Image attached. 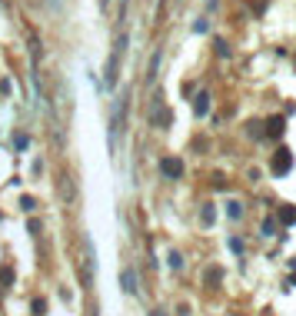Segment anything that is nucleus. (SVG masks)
Returning <instances> with one entry per match:
<instances>
[{"instance_id":"f03ea898","label":"nucleus","mask_w":296,"mask_h":316,"mask_svg":"<svg viewBox=\"0 0 296 316\" xmlns=\"http://www.w3.org/2000/svg\"><path fill=\"white\" fill-rule=\"evenodd\" d=\"M127 107H130V90H123L113 100V110H110V153L120 143V133H123V123H127Z\"/></svg>"},{"instance_id":"1a4fd4ad","label":"nucleus","mask_w":296,"mask_h":316,"mask_svg":"<svg viewBox=\"0 0 296 316\" xmlns=\"http://www.w3.org/2000/svg\"><path fill=\"white\" fill-rule=\"evenodd\" d=\"M279 223H283V226H293L296 223V206H290V203L279 206Z\"/></svg>"},{"instance_id":"dca6fc26","label":"nucleus","mask_w":296,"mask_h":316,"mask_svg":"<svg viewBox=\"0 0 296 316\" xmlns=\"http://www.w3.org/2000/svg\"><path fill=\"white\" fill-rule=\"evenodd\" d=\"M226 213H230V220H240V217H243V206L240 203H226Z\"/></svg>"},{"instance_id":"6ab92c4d","label":"nucleus","mask_w":296,"mask_h":316,"mask_svg":"<svg viewBox=\"0 0 296 316\" xmlns=\"http://www.w3.org/2000/svg\"><path fill=\"white\" fill-rule=\"evenodd\" d=\"M14 143H17V150H27V143H30V140H27V133H17V137H14Z\"/></svg>"},{"instance_id":"4be33fe9","label":"nucleus","mask_w":296,"mask_h":316,"mask_svg":"<svg viewBox=\"0 0 296 316\" xmlns=\"http://www.w3.org/2000/svg\"><path fill=\"white\" fill-rule=\"evenodd\" d=\"M250 137H253V140H259V137H263V130H259V123H250Z\"/></svg>"},{"instance_id":"6e6552de","label":"nucleus","mask_w":296,"mask_h":316,"mask_svg":"<svg viewBox=\"0 0 296 316\" xmlns=\"http://www.w3.org/2000/svg\"><path fill=\"white\" fill-rule=\"evenodd\" d=\"M206 110H210V93L200 90L193 97V113H197V117H206Z\"/></svg>"},{"instance_id":"423d86ee","label":"nucleus","mask_w":296,"mask_h":316,"mask_svg":"<svg viewBox=\"0 0 296 316\" xmlns=\"http://www.w3.org/2000/svg\"><path fill=\"white\" fill-rule=\"evenodd\" d=\"M160 170H163L167 180H180V177H183V160H180V157H163V160H160Z\"/></svg>"},{"instance_id":"aec40b11","label":"nucleus","mask_w":296,"mask_h":316,"mask_svg":"<svg viewBox=\"0 0 296 316\" xmlns=\"http://www.w3.org/2000/svg\"><path fill=\"white\" fill-rule=\"evenodd\" d=\"M213 47H217V54H220V57H230V47H226V43H223V40H217V43H213Z\"/></svg>"},{"instance_id":"20e7f679","label":"nucleus","mask_w":296,"mask_h":316,"mask_svg":"<svg viewBox=\"0 0 296 316\" xmlns=\"http://www.w3.org/2000/svg\"><path fill=\"white\" fill-rule=\"evenodd\" d=\"M290 170H293V153L286 147H279L276 153H273V160H270V173H273V177H286Z\"/></svg>"},{"instance_id":"f8f14e48","label":"nucleus","mask_w":296,"mask_h":316,"mask_svg":"<svg viewBox=\"0 0 296 316\" xmlns=\"http://www.w3.org/2000/svg\"><path fill=\"white\" fill-rule=\"evenodd\" d=\"M160 57H163V50H157V54H153V60H150V70H147V80H150V83L157 80V70H160Z\"/></svg>"},{"instance_id":"39448f33","label":"nucleus","mask_w":296,"mask_h":316,"mask_svg":"<svg viewBox=\"0 0 296 316\" xmlns=\"http://www.w3.org/2000/svg\"><path fill=\"white\" fill-rule=\"evenodd\" d=\"M263 133H266L270 140H283V133H286V117H283V113L270 117V120L263 123Z\"/></svg>"},{"instance_id":"f257e3e1","label":"nucleus","mask_w":296,"mask_h":316,"mask_svg":"<svg viewBox=\"0 0 296 316\" xmlns=\"http://www.w3.org/2000/svg\"><path fill=\"white\" fill-rule=\"evenodd\" d=\"M127 47H130V37L127 34H120L117 37V43H113L110 57H107V67H103V83L107 87H117V77H120V63H123V57H127Z\"/></svg>"},{"instance_id":"0eeeda50","label":"nucleus","mask_w":296,"mask_h":316,"mask_svg":"<svg viewBox=\"0 0 296 316\" xmlns=\"http://www.w3.org/2000/svg\"><path fill=\"white\" fill-rule=\"evenodd\" d=\"M120 283H123V290H127L130 296H133V293H140V279H137V273H133V270H123V273H120Z\"/></svg>"},{"instance_id":"ddd939ff","label":"nucleus","mask_w":296,"mask_h":316,"mask_svg":"<svg viewBox=\"0 0 296 316\" xmlns=\"http://www.w3.org/2000/svg\"><path fill=\"white\" fill-rule=\"evenodd\" d=\"M276 230H279V223H276V220H270V217L263 220V237H276Z\"/></svg>"},{"instance_id":"4468645a","label":"nucleus","mask_w":296,"mask_h":316,"mask_svg":"<svg viewBox=\"0 0 296 316\" xmlns=\"http://www.w3.org/2000/svg\"><path fill=\"white\" fill-rule=\"evenodd\" d=\"M230 250H233L237 257H243V253H246V243H243L240 237H230Z\"/></svg>"},{"instance_id":"393cba45","label":"nucleus","mask_w":296,"mask_h":316,"mask_svg":"<svg viewBox=\"0 0 296 316\" xmlns=\"http://www.w3.org/2000/svg\"><path fill=\"white\" fill-rule=\"evenodd\" d=\"M263 316H273V313H270V310H266V313H263Z\"/></svg>"},{"instance_id":"9b49d317","label":"nucleus","mask_w":296,"mask_h":316,"mask_svg":"<svg viewBox=\"0 0 296 316\" xmlns=\"http://www.w3.org/2000/svg\"><path fill=\"white\" fill-rule=\"evenodd\" d=\"M60 193H63V203H70V200H74V180H70V177H63V180H60Z\"/></svg>"},{"instance_id":"a211bd4d","label":"nucleus","mask_w":296,"mask_h":316,"mask_svg":"<svg viewBox=\"0 0 296 316\" xmlns=\"http://www.w3.org/2000/svg\"><path fill=\"white\" fill-rule=\"evenodd\" d=\"M170 266H173V270H180V266H183V257H180V253H177V250H173V253H170Z\"/></svg>"},{"instance_id":"5701e85b","label":"nucleus","mask_w":296,"mask_h":316,"mask_svg":"<svg viewBox=\"0 0 296 316\" xmlns=\"http://www.w3.org/2000/svg\"><path fill=\"white\" fill-rule=\"evenodd\" d=\"M150 316H167V313L163 310H150Z\"/></svg>"},{"instance_id":"9d476101","label":"nucleus","mask_w":296,"mask_h":316,"mask_svg":"<svg viewBox=\"0 0 296 316\" xmlns=\"http://www.w3.org/2000/svg\"><path fill=\"white\" fill-rule=\"evenodd\" d=\"M223 279V270L220 266H206V273H203V283L206 286H213V283H220Z\"/></svg>"},{"instance_id":"412c9836","label":"nucleus","mask_w":296,"mask_h":316,"mask_svg":"<svg viewBox=\"0 0 296 316\" xmlns=\"http://www.w3.org/2000/svg\"><path fill=\"white\" fill-rule=\"evenodd\" d=\"M213 223V206H203V226Z\"/></svg>"},{"instance_id":"7ed1b4c3","label":"nucleus","mask_w":296,"mask_h":316,"mask_svg":"<svg viewBox=\"0 0 296 316\" xmlns=\"http://www.w3.org/2000/svg\"><path fill=\"white\" fill-rule=\"evenodd\" d=\"M163 90H153V100H150V127H157V130H163V127H170L173 123V117H170V110H163Z\"/></svg>"},{"instance_id":"f3484780","label":"nucleus","mask_w":296,"mask_h":316,"mask_svg":"<svg viewBox=\"0 0 296 316\" xmlns=\"http://www.w3.org/2000/svg\"><path fill=\"white\" fill-rule=\"evenodd\" d=\"M34 313H37V316L47 313V299H43V296H34Z\"/></svg>"},{"instance_id":"b1692460","label":"nucleus","mask_w":296,"mask_h":316,"mask_svg":"<svg viewBox=\"0 0 296 316\" xmlns=\"http://www.w3.org/2000/svg\"><path fill=\"white\" fill-rule=\"evenodd\" d=\"M100 7H103V10H107V7H110V0H100Z\"/></svg>"},{"instance_id":"2eb2a0df","label":"nucleus","mask_w":296,"mask_h":316,"mask_svg":"<svg viewBox=\"0 0 296 316\" xmlns=\"http://www.w3.org/2000/svg\"><path fill=\"white\" fill-rule=\"evenodd\" d=\"M20 210L34 213V210H37V200H34V197H20Z\"/></svg>"}]
</instances>
